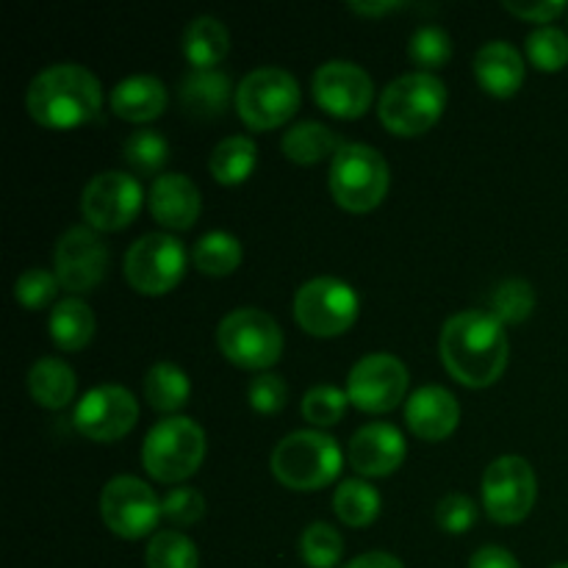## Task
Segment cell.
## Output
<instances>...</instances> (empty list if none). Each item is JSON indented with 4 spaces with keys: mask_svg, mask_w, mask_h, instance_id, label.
I'll use <instances>...</instances> for the list:
<instances>
[{
    "mask_svg": "<svg viewBox=\"0 0 568 568\" xmlns=\"http://www.w3.org/2000/svg\"><path fill=\"white\" fill-rule=\"evenodd\" d=\"M311 89H314L316 103L327 114L342 116V120H358L375 100V83H372L369 72L355 61L344 59H333L316 67Z\"/></svg>",
    "mask_w": 568,
    "mask_h": 568,
    "instance_id": "cell-17",
    "label": "cell"
},
{
    "mask_svg": "<svg viewBox=\"0 0 568 568\" xmlns=\"http://www.w3.org/2000/svg\"><path fill=\"white\" fill-rule=\"evenodd\" d=\"M392 172L381 150L361 142H344L331 159L327 186L333 200L353 214H366L386 200Z\"/></svg>",
    "mask_w": 568,
    "mask_h": 568,
    "instance_id": "cell-5",
    "label": "cell"
},
{
    "mask_svg": "<svg viewBox=\"0 0 568 568\" xmlns=\"http://www.w3.org/2000/svg\"><path fill=\"white\" fill-rule=\"evenodd\" d=\"M344 568H405L403 560L394 558V555L388 552H366V555H358L355 560H349Z\"/></svg>",
    "mask_w": 568,
    "mask_h": 568,
    "instance_id": "cell-45",
    "label": "cell"
},
{
    "mask_svg": "<svg viewBox=\"0 0 568 568\" xmlns=\"http://www.w3.org/2000/svg\"><path fill=\"white\" fill-rule=\"evenodd\" d=\"M186 250L170 233H144L125 253V281L148 297L172 292L186 275Z\"/></svg>",
    "mask_w": 568,
    "mask_h": 568,
    "instance_id": "cell-11",
    "label": "cell"
},
{
    "mask_svg": "<svg viewBox=\"0 0 568 568\" xmlns=\"http://www.w3.org/2000/svg\"><path fill=\"white\" fill-rule=\"evenodd\" d=\"M205 433L189 416H166L155 422L142 444V464L153 480H189L203 466Z\"/></svg>",
    "mask_w": 568,
    "mask_h": 568,
    "instance_id": "cell-6",
    "label": "cell"
},
{
    "mask_svg": "<svg viewBox=\"0 0 568 568\" xmlns=\"http://www.w3.org/2000/svg\"><path fill=\"white\" fill-rule=\"evenodd\" d=\"M536 311V292L525 277H508L491 294V314L503 325H521Z\"/></svg>",
    "mask_w": 568,
    "mask_h": 568,
    "instance_id": "cell-34",
    "label": "cell"
},
{
    "mask_svg": "<svg viewBox=\"0 0 568 568\" xmlns=\"http://www.w3.org/2000/svg\"><path fill=\"white\" fill-rule=\"evenodd\" d=\"M347 460L358 475L386 477L397 471L405 460V438L388 422H372L353 433Z\"/></svg>",
    "mask_w": 568,
    "mask_h": 568,
    "instance_id": "cell-18",
    "label": "cell"
},
{
    "mask_svg": "<svg viewBox=\"0 0 568 568\" xmlns=\"http://www.w3.org/2000/svg\"><path fill=\"white\" fill-rule=\"evenodd\" d=\"M122 159L139 175H155L170 161V142L164 139V133L142 128V131L131 133L125 139V144H122Z\"/></svg>",
    "mask_w": 568,
    "mask_h": 568,
    "instance_id": "cell-32",
    "label": "cell"
},
{
    "mask_svg": "<svg viewBox=\"0 0 568 568\" xmlns=\"http://www.w3.org/2000/svg\"><path fill=\"white\" fill-rule=\"evenodd\" d=\"M477 514L480 510H477L475 499L464 497V494H447L436 505V525L449 536H460L477 525Z\"/></svg>",
    "mask_w": 568,
    "mask_h": 568,
    "instance_id": "cell-42",
    "label": "cell"
},
{
    "mask_svg": "<svg viewBox=\"0 0 568 568\" xmlns=\"http://www.w3.org/2000/svg\"><path fill=\"white\" fill-rule=\"evenodd\" d=\"M61 283L55 277V272L42 270V266H33V270H26L14 283V300L28 311H42L48 308L50 303L59 294Z\"/></svg>",
    "mask_w": 568,
    "mask_h": 568,
    "instance_id": "cell-39",
    "label": "cell"
},
{
    "mask_svg": "<svg viewBox=\"0 0 568 568\" xmlns=\"http://www.w3.org/2000/svg\"><path fill=\"white\" fill-rule=\"evenodd\" d=\"M78 377L67 361L44 355L28 372V394L44 410H61L75 399Z\"/></svg>",
    "mask_w": 568,
    "mask_h": 568,
    "instance_id": "cell-24",
    "label": "cell"
},
{
    "mask_svg": "<svg viewBox=\"0 0 568 568\" xmlns=\"http://www.w3.org/2000/svg\"><path fill=\"white\" fill-rule=\"evenodd\" d=\"M438 353L455 381L469 388H486L508 369L510 342L505 325L491 311L471 308L444 322Z\"/></svg>",
    "mask_w": 568,
    "mask_h": 568,
    "instance_id": "cell-1",
    "label": "cell"
},
{
    "mask_svg": "<svg viewBox=\"0 0 568 568\" xmlns=\"http://www.w3.org/2000/svg\"><path fill=\"white\" fill-rule=\"evenodd\" d=\"M161 514H164V519L172 521V525L192 527L205 516V499L197 488L178 486L161 499Z\"/></svg>",
    "mask_w": 568,
    "mask_h": 568,
    "instance_id": "cell-40",
    "label": "cell"
},
{
    "mask_svg": "<svg viewBox=\"0 0 568 568\" xmlns=\"http://www.w3.org/2000/svg\"><path fill=\"white\" fill-rule=\"evenodd\" d=\"M503 6L510 14L521 17V20L527 22H552L558 20L564 11H568L564 0H541V3H530V0H505Z\"/></svg>",
    "mask_w": 568,
    "mask_h": 568,
    "instance_id": "cell-43",
    "label": "cell"
},
{
    "mask_svg": "<svg viewBox=\"0 0 568 568\" xmlns=\"http://www.w3.org/2000/svg\"><path fill=\"white\" fill-rule=\"evenodd\" d=\"M342 139L325 122L305 120L288 128L281 139V150L294 164H320V161L333 159L342 150Z\"/></svg>",
    "mask_w": 568,
    "mask_h": 568,
    "instance_id": "cell-26",
    "label": "cell"
},
{
    "mask_svg": "<svg viewBox=\"0 0 568 568\" xmlns=\"http://www.w3.org/2000/svg\"><path fill=\"white\" fill-rule=\"evenodd\" d=\"M139 419V405L133 399V394L125 386H114V383H105V386L92 388L81 397V403L75 405V414H72V425L89 442H120L128 433L136 427Z\"/></svg>",
    "mask_w": 568,
    "mask_h": 568,
    "instance_id": "cell-15",
    "label": "cell"
},
{
    "mask_svg": "<svg viewBox=\"0 0 568 568\" xmlns=\"http://www.w3.org/2000/svg\"><path fill=\"white\" fill-rule=\"evenodd\" d=\"M538 497V480L530 460L503 455L483 471V508L497 525H519L530 516Z\"/></svg>",
    "mask_w": 568,
    "mask_h": 568,
    "instance_id": "cell-10",
    "label": "cell"
},
{
    "mask_svg": "<svg viewBox=\"0 0 568 568\" xmlns=\"http://www.w3.org/2000/svg\"><path fill=\"white\" fill-rule=\"evenodd\" d=\"M242 242L227 231H211L194 244L192 264L211 277L231 275L242 264Z\"/></svg>",
    "mask_w": 568,
    "mask_h": 568,
    "instance_id": "cell-31",
    "label": "cell"
},
{
    "mask_svg": "<svg viewBox=\"0 0 568 568\" xmlns=\"http://www.w3.org/2000/svg\"><path fill=\"white\" fill-rule=\"evenodd\" d=\"M231 98H236L233 83L220 70H192L181 83L183 111L194 120H216L227 111Z\"/></svg>",
    "mask_w": 568,
    "mask_h": 568,
    "instance_id": "cell-23",
    "label": "cell"
},
{
    "mask_svg": "<svg viewBox=\"0 0 568 568\" xmlns=\"http://www.w3.org/2000/svg\"><path fill=\"white\" fill-rule=\"evenodd\" d=\"M342 466L338 442L320 430L288 433L272 449V475L292 491H320L331 486Z\"/></svg>",
    "mask_w": 568,
    "mask_h": 568,
    "instance_id": "cell-3",
    "label": "cell"
},
{
    "mask_svg": "<svg viewBox=\"0 0 568 568\" xmlns=\"http://www.w3.org/2000/svg\"><path fill=\"white\" fill-rule=\"evenodd\" d=\"M53 264L61 288L72 294H87L103 283L105 270H109V247L94 227H70L55 242Z\"/></svg>",
    "mask_w": 568,
    "mask_h": 568,
    "instance_id": "cell-16",
    "label": "cell"
},
{
    "mask_svg": "<svg viewBox=\"0 0 568 568\" xmlns=\"http://www.w3.org/2000/svg\"><path fill=\"white\" fill-rule=\"evenodd\" d=\"M381 494L366 480H344L333 494V510L347 527H369L381 516Z\"/></svg>",
    "mask_w": 568,
    "mask_h": 568,
    "instance_id": "cell-30",
    "label": "cell"
},
{
    "mask_svg": "<svg viewBox=\"0 0 568 568\" xmlns=\"http://www.w3.org/2000/svg\"><path fill=\"white\" fill-rule=\"evenodd\" d=\"M469 568H521L519 560H516L514 552H508L505 547H480L469 558Z\"/></svg>",
    "mask_w": 568,
    "mask_h": 568,
    "instance_id": "cell-44",
    "label": "cell"
},
{
    "mask_svg": "<svg viewBox=\"0 0 568 568\" xmlns=\"http://www.w3.org/2000/svg\"><path fill=\"white\" fill-rule=\"evenodd\" d=\"M403 3H349V9L358 11V14H386V11L399 9Z\"/></svg>",
    "mask_w": 568,
    "mask_h": 568,
    "instance_id": "cell-46",
    "label": "cell"
},
{
    "mask_svg": "<svg viewBox=\"0 0 568 568\" xmlns=\"http://www.w3.org/2000/svg\"><path fill=\"white\" fill-rule=\"evenodd\" d=\"M189 394H192V383H189L186 372L170 361L153 364L144 375V399L159 414L181 410L189 403Z\"/></svg>",
    "mask_w": 568,
    "mask_h": 568,
    "instance_id": "cell-28",
    "label": "cell"
},
{
    "mask_svg": "<svg viewBox=\"0 0 568 568\" xmlns=\"http://www.w3.org/2000/svg\"><path fill=\"white\" fill-rule=\"evenodd\" d=\"M183 55L194 70H214L231 48V37H227L225 22L216 20L211 14H200L183 28L181 37Z\"/></svg>",
    "mask_w": 568,
    "mask_h": 568,
    "instance_id": "cell-25",
    "label": "cell"
},
{
    "mask_svg": "<svg viewBox=\"0 0 568 568\" xmlns=\"http://www.w3.org/2000/svg\"><path fill=\"white\" fill-rule=\"evenodd\" d=\"M100 516H103L105 527L125 541H139V538L150 536L159 519H164L161 499L155 497L153 488L131 475H120L105 483L103 494H100Z\"/></svg>",
    "mask_w": 568,
    "mask_h": 568,
    "instance_id": "cell-12",
    "label": "cell"
},
{
    "mask_svg": "<svg viewBox=\"0 0 568 568\" xmlns=\"http://www.w3.org/2000/svg\"><path fill=\"white\" fill-rule=\"evenodd\" d=\"M258 161V148L250 136H227L211 150L209 170L222 186H239L247 181Z\"/></svg>",
    "mask_w": 568,
    "mask_h": 568,
    "instance_id": "cell-29",
    "label": "cell"
},
{
    "mask_svg": "<svg viewBox=\"0 0 568 568\" xmlns=\"http://www.w3.org/2000/svg\"><path fill=\"white\" fill-rule=\"evenodd\" d=\"M405 422L422 442H444L460 422V403L449 388L422 386L405 399Z\"/></svg>",
    "mask_w": 568,
    "mask_h": 568,
    "instance_id": "cell-19",
    "label": "cell"
},
{
    "mask_svg": "<svg viewBox=\"0 0 568 568\" xmlns=\"http://www.w3.org/2000/svg\"><path fill=\"white\" fill-rule=\"evenodd\" d=\"M349 397L347 392L336 386H314L303 397V416L305 422L316 427H333L347 414Z\"/></svg>",
    "mask_w": 568,
    "mask_h": 568,
    "instance_id": "cell-38",
    "label": "cell"
},
{
    "mask_svg": "<svg viewBox=\"0 0 568 568\" xmlns=\"http://www.w3.org/2000/svg\"><path fill=\"white\" fill-rule=\"evenodd\" d=\"M552 568H568V564H558V566H552Z\"/></svg>",
    "mask_w": 568,
    "mask_h": 568,
    "instance_id": "cell-47",
    "label": "cell"
},
{
    "mask_svg": "<svg viewBox=\"0 0 568 568\" xmlns=\"http://www.w3.org/2000/svg\"><path fill=\"white\" fill-rule=\"evenodd\" d=\"M50 338L64 353H78L94 338V314L81 297H67L55 303L48 320Z\"/></svg>",
    "mask_w": 568,
    "mask_h": 568,
    "instance_id": "cell-27",
    "label": "cell"
},
{
    "mask_svg": "<svg viewBox=\"0 0 568 568\" xmlns=\"http://www.w3.org/2000/svg\"><path fill=\"white\" fill-rule=\"evenodd\" d=\"M358 292L342 277H314V281H305L294 294V320L316 338L347 333L358 320Z\"/></svg>",
    "mask_w": 568,
    "mask_h": 568,
    "instance_id": "cell-9",
    "label": "cell"
},
{
    "mask_svg": "<svg viewBox=\"0 0 568 568\" xmlns=\"http://www.w3.org/2000/svg\"><path fill=\"white\" fill-rule=\"evenodd\" d=\"M527 59L541 72H558L568 64V33L555 26H541L527 33Z\"/></svg>",
    "mask_w": 568,
    "mask_h": 568,
    "instance_id": "cell-36",
    "label": "cell"
},
{
    "mask_svg": "<svg viewBox=\"0 0 568 568\" xmlns=\"http://www.w3.org/2000/svg\"><path fill=\"white\" fill-rule=\"evenodd\" d=\"M239 116L253 131H272L292 120L303 103V92L292 72L281 67H258L236 87Z\"/></svg>",
    "mask_w": 568,
    "mask_h": 568,
    "instance_id": "cell-7",
    "label": "cell"
},
{
    "mask_svg": "<svg viewBox=\"0 0 568 568\" xmlns=\"http://www.w3.org/2000/svg\"><path fill=\"white\" fill-rule=\"evenodd\" d=\"M150 214L170 231H189L203 211V197L194 181L183 172L159 175L148 194Z\"/></svg>",
    "mask_w": 568,
    "mask_h": 568,
    "instance_id": "cell-20",
    "label": "cell"
},
{
    "mask_svg": "<svg viewBox=\"0 0 568 568\" xmlns=\"http://www.w3.org/2000/svg\"><path fill=\"white\" fill-rule=\"evenodd\" d=\"M247 399L258 414H281L286 408L288 386L275 372H258L247 386Z\"/></svg>",
    "mask_w": 568,
    "mask_h": 568,
    "instance_id": "cell-41",
    "label": "cell"
},
{
    "mask_svg": "<svg viewBox=\"0 0 568 568\" xmlns=\"http://www.w3.org/2000/svg\"><path fill=\"white\" fill-rule=\"evenodd\" d=\"M408 366L392 353H369L349 369L347 397L364 414L399 408L408 392Z\"/></svg>",
    "mask_w": 568,
    "mask_h": 568,
    "instance_id": "cell-13",
    "label": "cell"
},
{
    "mask_svg": "<svg viewBox=\"0 0 568 568\" xmlns=\"http://www.w3.org/2000/svg\"><path fill=\"white\" fill-rule=\"evenodd\" d=\"M408 55L419 67V72L438 70V67H444L453 59V39H449V33L444 28L422 26L410 37Z\"/></svg>",
    "mask_w": 568,
    "mask_h": 568,
    "instance_id": "cell-37",
    "label": "cell"
},
{
    "mask_svg": "<svg viewBox=\"0 0 568 568\" xmlns=\"http://www.w3.org/2000/svg\"><path fill=\"white\" fill-rule=\"evenodd\" d=\"M300 555L308 568H333L344 555V538L327 521H314L300 538Z\"/></svg>",
    "mask_w": 568,
    "mask_h": 568,
    "instance_id": "cell-35",
    "label": "cell"
},
{
    "mask_svg": "<svg viewBox=\"0 0 568 568\" xmlns=\"http://www.w3.org/2000/svg\"><path fill=\"white\" fill-rule=\"evenodd\" d=\"M527 75L525 59L510 42L494 39L486 42L475 55V78L494 98H514Z\"/></svg>",
    "mask_w": 568,
    "mask_h": 568,
    "instance_id": "cell-21",
    "label": "cell"
},
{
    "mask_svg": "<svg viewBox=\"0 0 568 568\" xmlns=\"http://www.w3.org/2000/svg\"><path fill=\"white\" fill-rule=\"evenodd\" d=\"M148 568H200V552L189 536L178 530L155 532L144 552Z\"/></svg>",
    "mask_w": 568,
    "mask_h": 568,
    "instance_id": "cell-33",
    "label": "cell"
},
{
    "mask_svg": "<svg viewBox=\"0 0 568 568\" xmlns=\"http://www.w3.org/2000/svg\"><path fill=\"white\" fill-rule=\"evenodd\" d=\"M144 194L142 186L128 172H100L83 186L81 214L94 231H122L136 220L142 211Z\"/></svg>",
    "mask_w": 568,
    "mask_h": 568,
    "instance_id": "cell-14",
    "label": "cell"
},
{
    "mask_svg": "<svg viewBox=\"0 0 568 568\" xmlns=\"http://www.w3.org/2000/svg\"><path fill=\"white\" fill-rule=\"evenodd\" d=\"M170 103L164 81L155 75H131L111 89V111L128 122H150Z\"/></svg>",
    "mask_w": 568,
    "mask_h": 568,
    "instance_id": "cell-22",
    "label": "cell"
},
{
    "mask_svg": "<svg viewBox=\"0 0 568 568\" xmlns=\"http://www.w3.org/2000/svg\"><path fill=\"white\" fill-rule=\"evenodd\" d=\"M26 109L44 128H78L103 109V87L81 64H53L39 72L26 92Z\"/></svg>",
    "mask_w": 568,
    "mask_h": 568,
    "instance_id": "cell-2",
    "label": "cell"
},
{
    "mask_svg": "<svg viewBox=\"0 0 568 568\" xmlns=\"http://www.w3.org/2000/svg\"><path fill=\"white\" fill-rule=\"evenodd\" d=\"M444 105H447V87L442 78L416 70L394 78L383 89L377 114L394 136H422L442 120Z\"/></svg>",
    "mask_w": 568,
    "mask_h": 568,
    "instance_id": "cell-4",
    "label": "cell"
},
{
    "mask_svg": "<svg viewBox=\"0 0 568 568\" xmlns=\"http://www.w3.org/2000/svg\"><path fill=\"white\" fill-rule=\"evenodd\" d=\"M220 353L242 369L266 372L283 355V331L266 311L236 308L216 327Z\"/></svg>",
    "mask_w": 568,
    "mask_h": 568,
    "instance_id": "cell-8",
    "label": "cell"
}]
</instances>
